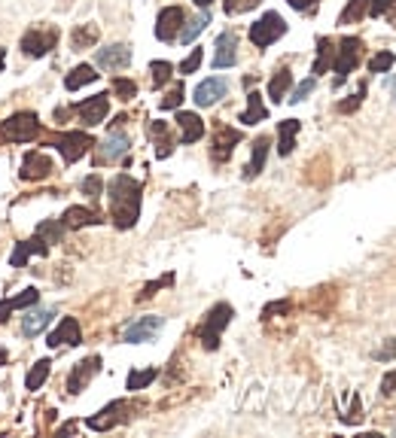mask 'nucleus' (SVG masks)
Listing matches in <instances>:
<instances>
[{"label":"nucleus","mask_w":396,"mask_h":438,"mask_svg":"<svg viewBox=\"0 0 396 438\" xmlns=\"http://www.w3.org/2000/svg\"><path fill=\"white\" fill-rule=\"evenodd\" d=\"M186 28H180V43H192L201 30H205V25H210V13L208 9H201V13L196 18H189V22H183Z\"/></svg>","instance_id":"nucleus-29"},{"label":"nucleus","mask_w":396,"mask_h":438,"mask_svg":"<svg viewBox=\"0 0 396 438\" xmlns=\"http://www.w3.org/2000/svg\"><path fill=\"white\" fill-rule=\"evenodd\" d=\"M226 91H229L226 79L210 76V79H205V83L196 86V91H192V100H196L198 107H213L220 98H226Z\"/></svg>","instance_id":"nucleus-9"},{"label":"nucleus","mask_w":396,"mask_h":438,"mask_svg":"<svg viewBox=\"0 0 396 438\" xmlns=\"http://www.w3.org/2000/svg\"><path fill=\"white\" fill-rule=\"evenodd\" d=\"M390 86H393V98H396V79H390Z\"/></svg>","instance_id":"nucleus-53"},{"label":"nucleus","mask_w":396,"mask_h":438,"mask_svg":"<svg viewBox=\"0 0 396 438\" xmlns=\"http://www.w3.org/2000/svg\"><path fill=\"white\" fill-rule=\"evenodd\" d=\"M122 411H125V402H113V405H107L101 414L95 417H89V430H95V432H107L110 426H116L122 420Z\"/></svg>","instance_id":"nucleus-19"},{"label":"nucleus","mask_w":396,"mask_h":438,"mask_svg":"<svg viewBox=\"0 0 396 438\" xmlns=\"http://www.w3.org/2000/svg\"><path fill=\"white\" fill-rule=\"evenodd\" d=\"M256 4H262V0H226V13L229 16H238V13H247V9H253Z\"/></svg>","instance_id":"nucleus-43"},{"label":"nucleus","mask_w":396,"mask_h":438,"mask_svg":"<svg viewBox=\"0 0 396 438\" xmlns=\"http://www.w3.org/2000/svg\"><path fill=\"white\" fill-rule=\"evenodd\" d=\"M128 146H131L128 134H122V131H113V134H107L104 144L98 146V165H107V161L122 159V156L128 152Z\"/></svg>","instance_id":"nucleus-10"},{"label":"nucleus","mask_w":396,"mask_h":438,"mask_svg":"<svg viewBox=\"0 0 396 438\" xmlns=\"http://www.w3.org/2000/svg\"><path fill=\"white\" fill-rule=\"evenodd\" d=\"M79 341H83V335H79V323L74 317H64L58 329L49 335V347H61V344H67V347H77Z\"/></svg>","instance_id":"nucleus-17"},{"label":"nucleus","mask_w":396,"mask_h":438,"mask_svg":"<svg viewBox=\"0 0 396 438\" xmlns=\"http://www.w3.org/2000/svg\"><path fill=\"white\" fill-rule=\"evenodd\" d=\"M283 34H287V22L281 18V13H266L250 28V40H253V46H259V49L271 46L274 40H281Z\"/></svg>","instance_id":"nucleus-5"},{"label":"nucleus","mask_w":396,"mask_h":438,"mask_svg":"<svg viewBox=\"0 0 396 438\" xmlns=\"http://www.w3.org/2000/svg\"><path fill=\"white\" fill-rule=\"evenodd\" d=\"M95 79H98L95 67H91V64H79V67H74V70L67 74L64 86H67V91H77V88H83V86H89V83H95Z\"/></svg>","instance_id":"nucleus-25"},{"label":"nucleus","mask_w":396,"mask_h":438,"mask_svg":"<svg viewBox=\"0 0 396 438\" xmlns=\"http://www.w3.org/2000/svg\"><path fill=\"white\" fill-rule=\"evenodd\" d=\"M149 70H152V86H165L171 74H174V67H171L168 61H152Z\"/></svg>","instance_id":"nucleus-36"},{"label":"nucleus","mask_w":396,"mask_h":438,"mask_svg":"<svg viewBox=\"0 0 396 438\" xmlns=\"http://www.w3.org/2000/svg\"><path fill=\"white\" fill-rule=\"evenodd\" d=\"M268 113H266V104H262V95L259 91H250L247 95V113H241V122L244 125H256V122H262Z\"/></svg>","instance_id":"nucleus-28"},{"label":"nucleus","mask_w":396,"mask_h":438,"mask_svg":"<svg viewBox=\"0 0 396 438\" xmlns=\"http://www.w3.org/2000/svg\"><path fill=\"white\" fill-rule=\"evenodd\" d=\"M290 83H293V76H290V70H287V67H281L278 74L271 76V83H268V98L274 100V104H281V100L287 98Z\"/></svg>","instance_id":"nucleus-30"},{"label":"nucleus","mask_w":396,"mask_h":438,"mask_svg":"<svg viewBox=\"0 0 396 438\" xmlns=\"http://www.w3.org/2000/svg\"><path fill=\"white\" fill-rule=\"evenodd\" d=\"M52 174V161L43 152H28L22 161V180H46Z\"/></svg>","instance_id":"nucleus-15"},{"label":"nucleus","mask_w":396,"mask_h":438,"mask_svg":"<svg viewBox=\"0 0 396 438\" xmlns=\"http://www.w3.org/2000/svg\"><path fill=\"white\" fill-rule=\"evenodd\" d=\"M268 146H271V144H268V137H256V144H253V156H250V165H247V171H244V177H247V180H253L262 168H266Z\"/></svg>","instance_id":"nucleus-23"},{"label":"nucleus","mask_w":396,"mask_h":438,"mask_svg":"<svg viewBox=\"0 0 396 438\" xmlns=\"http://www.w3.org/2000/svg\"><path fill=\"white\" fill-rule=\"evenodd\" d=\"M52 317H55V311H30L28 317L22 320V332L28 335V338H34V335H40L46 329Z\"/></svg>","instance_id":"nucleus-24"},{"label":"nucleus","mask_w":396,"mask_h":438,"mask_svg":"<svg viewBox=\"0 0 396 438\" xmlns=\"http://www.w3.org/2000/svg\"><path fill=\"white\" fill-rule=\"evenodd\" d=\"M61 222H64L67 229H83V226H98L101 217L95 210H89V207H67Z\"/></svg>","instance_id":"nucleus-22"},{"label":"nucleus","mask_w":396,"mask_h":438,"mask_svg":"<svg viewBox=\"0 0 396 438\" xmlns=\"http://www.w3.org/2000/svg\"><path fill=\"white\" fill-rule=\"evenodd\" d=\"M43 256L46 253V243L43 241H22V243H16V253H13V268H22V265L28 262V256Z\"/></svg>","instance_id":"nucleus-26"},{"label":"nucleus","mask_w":396,"mask_h":438,"mask_svg":"<svg viewBox=\"0 0 396 438\" xmlns=\"http://www.w3.org/2000/svg\"><path fill=\"white\" fill-rule=\"evenodd\" d=\"M140 192H144V186L128 174H119V177L110 180V213H113L116 229H131L137 222Z\"/></svg>","instance_id":"nucleus-1"},{"label":"nucleus","mask_w":396,"mask_h":438,"mask_svg":"<svg viewBox=\"0 0 396 438\" xmlns=\"http://www.w3.org/2000/svg\"><path fill=\"white\" fill-rule=\"evenodd\" d=\"M98 40V28L89 25V28H77L74 30V49H83V46H91Z\"/></svg>","instance_id":"nucleus-37"},{"label":"nucleus","mask_w":396,"mask_h":438,"mask_svg":"<svg viewBox=\"0 0 396 438\" xmlns=\"http://www.w3.org/2000/svg\"><path fill=\"white\" fill-rule=\"evenodd\" d=\"M61 234H64V222L58 219H46L37 226V238L43 243H61Z\"/></svg>","instance_id":"nucleus-31"},{"label":"nucleus","mask_w":396,"mask_h":438,"mask_svg":"<svg viewBox=\"0 0 396 438\" xmlns=\"http://www.w3.org/2000/svg\"><path fill=\"white\" fill-rule=\"evenodd\" d=\"M311 88H314V76H311V79H305V83H302L296 91H293V98H290V100H293V104H299V100H305V98L311 95Z\"/></svg>","instance_id":"nucleus-47"},{"label":"nucleus","mask_w":396,"mask_h":438,"mask_svg":"<svg viewBox=\"0 0 396 438\" xmlns=\"http://www.w3.org/2000/svg\"><path fill=\"white\" fill-rule=\"evenodd\" d=\"M192 4L201 6V9H208V6H210V0H192Z\"/></svg>","instance_id":"nucleus-51"},{"label":"nucleus","mask_w":396,"mask_h":438,"mask_svg":"<svg viewBox=\"0 0 396 438\" xmlns=\"http://www.w3.org/2000/svg\"><path fill=\"white\" fill-rule=\"evenodd\" d=\"M165 325V320L162 317H144V320H137V323H131L128 329H125V341L128 344H140V341H152L156 338V332Z\"/></svg>","instance_id":"nucleus-13"},{"label":"nucleus","mask_w":396,"mask_h":438,"mask_svg":"<svg viewBox=\"0 0 396 438\" xmlns=\"http://www.w3.org/2000/svg\"><path fill=\"white\" fill-rule=\"evenodd\" d=\"M98 369H101V356H89V359L77 362V369L70 371V378H67V390L70 393H79L98 374Z\"/></svg>","instance_id":"nucleus-12"},{"label":"nucleus","mask_w":396,"mask_h":438,"mask_svg":"<svg viewBox=\"0 0 396 438\" xmlns=\"http://www.w3.org/2000/svg\"><path fill=\"white\" fill-rule=\"evenodd\" d=\"M232 323V308L229 304H213V308L208 311V320H205V325L198 329V338H201V344H205L208 350H217V344H220V335H222V329Z\"/></svg>","instance_id":"nucleus-2"},{"label":"nucleus","mask_w":396,"mask_h":438,"mask_svg":"<svg viewBox=\"0 0 396 438\" xmlns=\"http://www.w3.org/2000/svg\"><path fill=\"white\" fill-rule=\"evenodd\" d=\"M77 113H79V119H83L86 128L101 125V122L107 119V113H110V95H95V98L83 100V104H77Z\"/></svg>","instance_id":"nucleus-8"},{"label":"nucleus","mask_w":396,"mask_h":438,"mask_svg":"<svg viewBox=\"0 0 396 438\" xmlns=\"http://www.w3.org/2000/svg\"><path fill=\"white\" fill-rule=\"evenodd\" d=\"M46 378H49V359H40L34 369L28 371V378H25V386L28 390H40V386L46 384Z\"/></svg>","instance_id":"nucleus-34"},{"label":"nucleus","mask_w":396,"mask_h":438,"mask_svg":"<svg viewBox=\"0 0 396 438\" xmlns=\"http://www.w3.org/2000/svg\"><path fill=\"white\" fill-rule=\"evenodd\" d=\"M317 0H290V6L293 9H308V6H314Z\"/></svg>","instance_id":"nucleus-49"},{"label":"nucleus","mask_w":396,"mask_h":438,"mask_svg":"<svg viewBox=\"0 0 396 438\" xmlns=\"http://www.w3.org/2000/svg\"><path fill=\"white\" fill-rule=\"evenodd\" d=\"M156 369H144V371H131L128 374V390H144V386H149L152 381H156Z\"/></svg>","instance_id":"nucleus-35"},{"label":"nucleus","mask_w":396,"mask_h":438,"mask_svg":"<svg viewBox=\"0 0 396 438\" xmlns=\"http://www.w3.org/2000/svg\"><path fill=\"white\" fill-rule=\"evenodd\" d=\"M58 152H61V159L64 161H77V159H83L86 152L95 146V140H91L86 131H64V134L58 137Z\"/></svg>","instance_id":"nucleus-6"},{"label":"nucleus","mask_w":396,"mask_h":438,"mask_svg":"<svg viewBox=\"0 0 396 438\" xmlns=\"http://www.w3.org/2000/svg\"><path fill=\"white\" fill-rule=\"evenodd\" d=\"M37 299H40L37 289H25L22 295H18V299H9V304H13V311H16V308H28V304H34Z\"/></svg>","instance_id":"nucleus-45"},{"label":"nucleus","mask_w":396,"mask_h":438,"mask_svg":"<svg viewBox=\"0 0 396 438\" xmlns=\"http://www.w3.org/2000/svg\"><path fill=\"white\" fill-rule=\"evenodd\" d=\"M37 131H40V122L34 113H16L0 125V134L13 140V144H28V140L37 137Z\"/></svg>","instance_id":"nucleus-3"},{"label":"nucleus","mask_w":396,"mask_h":438,"mask_svg":"<svg viewBox=\"0 0 396 438\" xmlns=\"http://www.w3.org/2000/svg\"><path fill=\"white\" fill-rule=\"evenodd\" d=\"M369 13V0H351L348 6H344V13L339 16L341 25H351V22H360V18Z\"/></svg>","instance_id":"nucleus-33"},{"label":"nucleus","mask_w":396,"mask_h":438,"mask_svg":"<svg viewBox=\"0 0 396 438\" xmlns=\"http://www.w3.org/2000/svg\"><path fill=\"white\" fill-rule=\"evenodd\" d=\"M332 61H335V46H332V40H329V37H320V40H317V61H314V76H317V74H327Z\"/></svg>","instance_id":"nucleus-27"},{"label":"nucleus","mask_w":396,"mask_h":438,"mask_svg":"<svg viewBox=\"0 0 396 438\" xmlns=\"http://www.w3.org/2000/svg\"><path fill=\"white\" fill-rule=\"evenodd\" d=\"M360 49H363L360 37H344L341 43H339V49H335V61H332V67H335V86L344 83L351 70L357 67V61H360Z\"/></svg>","instance_id":"nucleus-4"},{"label":"nucleus","mask_w":396,"mask_h":438,"mask_svg":"<svg viewBox=\"0 0 396 438\" xmlns=\"http://www.w3.org/2000/svg\"><path fill=\"white\" fill-rule=\"evenodd\" d=\"M393 52H378V55H372L369 58V70L372 74H384V70H390L393 67Z\"/></svg>","instance_id":"nucleus-38"},{"label":"nucleus","mask_w":396,"mask_h":438,"mask_svg":"<svg viewBox=\"0 0 396 438\" xmlns=\"http://www.w3.org/2000/svg\"><path fill=\"white\" fill-rule=\"evenodd\" d=\"M369 13L375 18L381 16H396V0H369Z\"/></svg>","instance_id":"nucleus-40"},{"label":"nucleus","mask_w":396,"mask_h":438,"mask_svg":"<svg viewBox=\"0 0 396 438\" xmlns=\"http://www.w3.org/2000/svg\"><path fill=\"white\" fill-rule=\"evenodd\" d=\"M113 91H116V95H119L122 100H131V98L137 95V86L131 83V79H122V76H116V79H113Z\"/></svg>","instance_id":"nucleus-41"},{"label":"nucleus","mask_w":396,"mask_h":438,"mask_svg":"<svg viewBox=\"0 0 396 438\" xmlns=\"http://www.w3.org/2000/svg\"><path fill=\"white\" fill-rule=\"evenodd\" d=\"M302 122L299 119H287L278 125V152L281 156H290L293 149H296V134H299Z\"/></svg>","instance_id":"nucleus-21"},{"label":"nucleus","mask_w":396,"mask_h":438,"mask_svg":"<svg viewBox=\"0 0 396 438\" xmlns=\"http://www.w3.org/2000/svg\"><path fill=\"white\" fill-rule=\"evenodd\" d=\"M183 104V83H174V88L162 98V110H177Z\"/></svg>","instance_id":"nucleus-42"},{"label":"nucleus","mask_w":396,"mask_h":438,"mask_svg":"<svg viewBox=\"0 0 396 438\" xmlns=\"http://www.w3.org/2000/svg\"><path fill=\"white\" fill-rule=\"evenodd\" d=\"M131 64V49L125 43H113L107 49H98V67L104 70H122Z\"/></svg>","instance_id":"nucleus-11"},{"label":"nucleus","mask_w":396,"mask_h":438,"mask_svg":"<svg viewBox=\"0 0 396 438\" xmlns=\"http://www.w3.org/2000/svg\"><path fill=\"white\" fill-rule=\"evenodd\" d=\"M235 144H241V131L220 125L217 134H213V159H217V161H226V159L232 156V149H235Z\"/></svg>","instance_id":"nucleus-16"},{"label":"nucleus","mask_w":396,"mask_h":438,"mask_svg":"<svg viewBox=\"0 0 396 438\" xmlns=\"http://www.w3.org/2000/svg\"><path fill=\"white\" fill-rule=\"evenodd\" d=\"M393 353H396V344L390 341L387 347H384V350H378V353H375V356H378V359H387V356H393Z\"/></svg>","instance_id":"nucleus-50"},{"label":"nucleus","mask_w":396,"mask_h":438,"mask_svg":"<svg viewBox=\"0 0 396 438\" xmlns=\"http://www.w3.org/2000/svg\"><path fill=\"white\" fill-rule=\"evenodd\" d=\"M381 393L384 396H396V371H390V374H384V381H381Z\"/></svg>","instance_id":"nucleus-48"},{"label":"nucleus","mask_w":396,"mask_h":438,"mask_svg":"<svg viewBox=\"0 0 396 438\" xmlns=\"http://www.w3.org/2000/svg\"><path fill=\"white\" fill-rule=\"evenodd\" d=\"M149 131H152V137H159L156 156H159V159H168L171 152H174V144H171V134H168V125H165V122H156V125H152Z\"/></svg>","instance_id":"nucleus-32"},{"label":"nucleus","mask_w":396,"mask_h":438,"mask_svg":"<svg viewBox=\"0 0 396 438\" xmlns=\"http://www.w3.org/2000/svg\"><path fill=\"white\" fill-rule=\"evenodd\" d=\"M186 22V13H183L180 6H168L159 13V22H156V37L162 43H171V40L180 37V28Z\"/></svg>","instance_id":"nucleus-7"},{"label":"nucleus","mask_w":396,"mask_h":438,"mask_svg":"<svg viewBox=\"0 0 396 438\" xmlns=\"http://www.w3.org/2000/svg\"><path fill=\"white\" fill-rule=\"evenodd\" d=\"M101 192H104V180H101L98 174H91V177L83 180V195L86 198L95 201V198H101Z\"/></svg>","instance_id":"nucleus-39"},{"label":"nucleus","mask_w":396,"mask_h":438,"mask_svg":"<svg viewBox=\"0 0 396 438\" xmlns=\"http://www.w3.org/2000/svg\"><path fill=\"white\" fill-rule=\"evenodd\" d=\"M4 61H6V49H0V70H4Z\"/></svg>","instance_id":"nucleus-52"},{"label":"nucleus","mask_w":396,"mask_h":438,"mask_svg":"<svg viewBox=\"0 0 396 438\" xmlns=\"http://www.w3.org/2000/svg\"><path fill=\"white\" fill-rule=\"evenodd\" d=\"M55 46V34H40V30H28L22 37V49L30 58H43L49 49Z\"/></svg>","instance_id":"nucleus-18"},{"label":"nucleus","mask_w":396,"mask_h":438,"mask_svg":"<svg viewBox=\"0 0 396 438\" xmlns=\"http://www.w3.org/2000/svg\"><path fill=\"white\" fill-rule=\"evenodd\" d=\"M238 61V37L235 34H220L217 37V52H213V67H232Z\"/></svg>","instance_id":"nucleus-14"},{"label":"nucleus","mask_w":396,"mask_h":438,"mask_svg":"<svg viewBox=\"0 0 396 438\" xmlns=\"http://www.w3.org/2000/svg\"><path fill=\"white\" fill-rule=\"evenodd\" d=\"M201 58H205V55H201V49H192V55L180 64V74H183V76H186V74H196L198 64H201Z\"/></svg>","instance_id":"nucleus-44"},{"label":"nucleus","mask_w":396,"mask_h":438,"mask_svg":"<svg viewBox=\"0 0 396 438\" xmlns=\"http://www.w3.org/2000/svg\"><path fill=\"white\" fill-rule=\"evenodd\" d=\"M177 125H180V140L183 144H196L205 137V122L196 113H177Z\"/></svg>","instance_id":"nucleus-20"},{"label":"nucleus","mask_w":396,"mask_h":438,"mask_svg":"<svg viewBox=\"0 0 396 438\" xmlns=\"http://www.w3.org/2000/svg\"><path fill=\"white\" fill-rule=\"evenodd\" d=\"M366 98V86H360V91L357 95H351V100H344V104H339V110L341 113H351V110H357L360 107V100Z\"/></svg>","instance_id":"nucleus-46"}]
</instances>
